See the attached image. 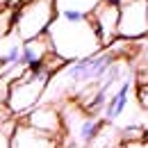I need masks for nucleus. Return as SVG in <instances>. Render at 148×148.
I'll return each instance as SVG.
<instances>
[{
    "mask_svg": "<svg viewBox=\"0 0 148 148\" xmlns=\"http://www.w3.org/2000/svg\"><path fill=\"white\" fill-rule=\"evenodd\" d=\"M46 37L50 41V48L57 57H62L66 64L91 57L103 50L100 39L96 34L89 16H82L77 12H59L55 14L53 23L46 30Z\"/></svg>",
    "mask_w": 148,
    "mask_h": 148,
    "instance_id": "f257e3e1",
    "label": "nucleus"
},
{
    "mask_svg": "<svg viewBox=\"0 0 148 148\" xmlns=\"http://www.w3.org/2000/svg\"><path fill=\"white\" fill-rule=\"evenodd\" d=\"M50 77H53V73L43 64L37 69H25L18 77H14L9 82L7 100H5V107L9 110V114L16 119V116H23L25 112H30L32 107H37L39 100L46 93Z\"/></svg>",
    "mask_w": 148,
    "mask_h": 148,
    "instance_id": "f03ea898",
    "label": "nucleus"
},
{
    "mask_svg": "<svg viewBox=\"0 0 148 148\" xmlns=\"http://www.w3.org/2000/svg\"><path fill=\"white\" fill-rule=\"evenodd\" d=\"M55 14V0H21L14 12V32L21 43L46 34Z\"/></svg>",
    "mask_w": 148,
    "mask_h": 148,
    "instance_id": "7ed1b4c3",
    "label": "nucleus"
},
{
    "mask_svg": "<svg viewBox=\"0 0 148 148\" xmlns=\"http://www.w3.org/2000/svg\"><path fill=\"white\" fill-rule=\"evenodd\" d=\"M116 34L125 41L148 39V0H128L119 7Z\"/></svg>",
    "mask_w": 148,
    "mask_h": 148,
    "instance_id": "20e7f679",
    "label": "nucleus"
},
{
    "mask_svg": "<svg viewBox=\"0 0 148 148\" xmlns=\"http://www.w3.org/2000/svg\"><path fill=\"white\" fill-rule=\"evenodd\" d=\"M21 123H25L27 128L39 130L43 134H50L62 141L64 137V121H62V112L55 103H43V105H37L30 112H25L18 119Z\"/></svg>",
    "mask_w": 148,
    "mask_h": 148,
    "instance_id": "39448f33",
    "label": "nucleus"
},
{
    "mask_svg": "<svg viewBox=\"0 0 148 148\" xmlns=\"http://www.w3.org/2000/svg\"><path fill=\"white\" fill-rule=\"evenodd\" d=\"M89 18H91V25H93V30H96V34H98V39H100V46H103V48L112 46V43L119 39V34H116L119 7L107 5V2H100L91 14H89Z\"/></svg>",
    "mask_w": 148,
    "mask_h": 148,
    "instance_id": "423d86ee",
    "label": "nucleus"
},
{
    "mask_svg": "<svg viewBox=\"0 0 148 148\" xmlns=\"http://www.w3.org/2000/svg\"><path fill=\"white\" fill-rule=\"evenodd\" d=\"M59 146H62L59 139L27 128L18 119H16V125L9 134V148H59Z\"/></svg>",
    "mask_w": 148,
    "mask_h": 148,
    "instance_id": "0eeeda50",
    "label": "nucleus"
},
{
    "mask_svg": "<svg viewBox=\"0 0 148 148\" xmlns=\"http://www.w3.org/2000/svg\"><path fill=\"white\" fill-rule=\"evenodd\" d=\"M132 87H134V77H132V75H125V77L119 82V87L110 93L105 107L100 112V119H103L105 123H114V121L125 112V107H128V103H130Z\"/></svg>",
    "mask_w": 148,
    "mask_h": 148,
    "instance_id": "6e6552de",
    "label": "nucleus"
},
{
    "mask_svg": "<svg viewBox=\"0 0 148 148\" xmlns=\"http://www.w3.org/2000/svg\"><path fill=\"white\" fill-rule=\"evenodd\" d=\"M53 53L50 48V41L46 34H41L37 39H30V41H23L21 43V59H18V66L25 71V69H37L43 64V59Z\"/></svg>",
    "mask_w": 148,
    "mask_h": 148,
    "instance_id": "1a4fd4ad",
    "label": "nucleus"
},
{
    "mask_svg": "<svg viewBox=\"0 0 148 148\" xmlns=\"http://www.w3.org/2000/svg\"><path fill=\"white\" fill-rule=\"evenodd\" d=\"M121 146V130H116L112 123H103L98 134L93 137L89 148H119Z\"/></svg>",
    "mask_w": 148,
    "mask_h": 148,
    "instance_id": "9d476101",
    "label": "nucleus"
},
{
    "mask_svg": "<svg viewBox=\"0 0 148 148\" xmlns=\"http://www.w3.org/2000/svg\"><path fill=\"white\" fill-rule=\"evenodd\" d=\"M103 0H55V12H77L82 16H89Z\"/></svg>",
    "mask_w": 148,
    "mask_h": 148,
    "instance_id": "9b49d317",
    "label": "nucleus"
},
{
    "mask_svg": "<svg viewBox=\"0 0 148 148\" xmlns=\"http://www.w3.org/2000/svg\"><path fill=\"white\" fill-rule=\"evenodd\" d=\"M14 7L0 9V39H5L9 32H14Z\"/></svg>",
    "mask_w": 148,
    "mask_h": 148,
    "instance_id": "f8f14e48",
    "label": "nucleus"
},
{
    "mask_svg": "<svg viewBox=\"0 0 148 148\" xmlns=\"http://www.w3.org/2000/svg\"><path fill=\"white\" fill-rule=\"evenodd\" d=\"M146 130L141 125H128V128L121 130V144L123 141H139V139H146Z\"/></svg>",
    "mask_w": 148,
    "mask_h": 148,
    "instance_id": "ddd939ff",
    "label": "nucleus"
},
{
    "mask_svg": "<svg viewBox=\"0 0 148 148\" xmlns=\"http://www.w3.org/2000/svg\"><path fill=\"white\" fill-rule=\"evenodd\" d=\"M16 125V119H7V121H0V148H9V134Z\"/></svg>",
    "mask_w": 148,
    "mask_h": 148,
    "instance_id": "4468645a",
    "label": "nucleus"
},
{
    "mask_svg": "<svg viewBox=\"0 0 148 148\" xmlns=\"http://www.w3.org/2000/svg\"><path fill=\"white\" fill-rule=\"evenodd\" d=\"M137 100H139V105L148 112V82L146 84H139V89H137Z\"/></svg>",
    "mask_w": 148,
    "mask_h": 148,
    "instance_id": "2eb2a0df",
    "label": "nucleus"
},
{
    "mask_svg": "<svg viewBox=\"0 0 148 148\" xmlns=\"http://www.w3.org/2000/svg\"><path fill=\"white\" fill-rule=\"evenodd\" d=\"M119 148H148V137L146 139H139V141H123Z\"/></svg>",
    "mask_w": 148,
    "mask_h": 148,
    "instance_id": "dca6fc26",
    "label": "nucleus"
},
{
    "mask_svg": "<svg viewBox=\"0 0 148 148\" xmlns=\"http://www.w3.org/2000/svg\"><path fill=\"white\" fill-rule=\"evenodd\" d=\"M103 2H107V5H114V7H121V5H125L128 0H103Z\"/></svg>",
    "mask_w": 148,
    "mask_h": 148,
    "instance_id": "f3484780",
    "label": "nucleus"
}]
</instances>
